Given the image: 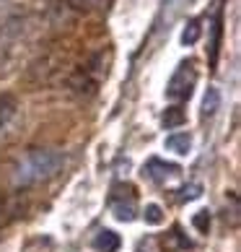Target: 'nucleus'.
Returning <instances> with one entry per match:
<instances>
[{
	"label": "nucleus",
	"instance_id": "14",
	"mask_svg": "<svg viewBox=\"0 0 241 252\" xmlns=\"http://www.w3.org/2000/svg\"><path fill=\"white\" fill-rule=\"evenodd\" d=\"M197 39H200V21H189L187 29L182 32V42L184 44H194Z\"/></svg>",
	"mask_w": 241,
	"mask_h": 252
},
{
	"label": "nucleus",
	"instance_id": "1",
	"mask_svg": "<svg viewBox=\"0 0 241 252\" xmlns=\"http://www.w3.org/2000/svg\"><path fill=\"white\" fill-rule=\"evenodd\" d=\"M62 164H65V156L60 151H54V148H31V151L16 164L13 180H16V185H21V188H29V185L52 180V177L62 169Z\"/></svg>",
	"mask_w": 241,
	"mask_h": 252
},
{
	"label": "nucleus",
	"instance_id": "15",
	"mask_svg": "<svg viewBox=\"0 0 241 252\" xmlns=\"http://www.w3.org/2000/svg\"><path fill=\"white\" fill-rule=\"evenodd\" d=\"M200 192H202L200 185H189V188H182V200H194V198H200Z\"/></svg>",
	"mask_w": 241,
	"mask_h": 252
},
{
	"label": "nucleus",
	"instance_id": "11",
	"mask_svg": "<svg viewBox=\"0 0 241 252\" xmlns=\"http://www.w3.org/2000/svg\"><path fill=\"white\" fill-rule=\"evenodd\" d=\"M192 226L200 231V234H208V229H210V213L208 211H197L192 216Z\"/></svg>",
	"mask_w": 241,
	"mask_h": 252
},
{
	"label": "nucleus",
	"instance_id": "8",
	"mask_svg": "<svg viewBox=\"0 0 241 252\" xmlns=\"http://www.w3.org/2000/svg\"><path fill=\"white\" fill-rule=\"evenodd\" d=\"M220 109V91L215 86H210L202 96V117H213Z\"/></svg>",
	"mask_w": 241,
	"mask_h": 252
},
{
	"label": "nucleus",
	"instance_id": "12",
	"mask_svg": "<svg viewBox=\"0 0 241 252\" xmlns=\"http://www.w3.org/2000/svg\"><path fill=\"white\" fill-rule=\"evenodd\" d=\"M114 216H117L119 221H133V219H135V205H133V200H130L127 205H125V203H114Z\"/></svg>",
	"mask_w": 241,
	"mask_h": 252
},
{
	"label": "nucleus",
	"instance_id": "7",
	"mask_svg": "<svg viewBox=\"0 0 241 252\" xmlns=\"http://www.w3.org/2000/svg\"><path fill=\"white\" fill-rule=\"evenodd\" d=\"M166 148L179 156H187L189 148H192V135L189 133H171L169 138H166Z\"/></svg>",
	"mask_w": 241,
	"mask_h": 252
},
{
	"label": "nucleus",
	"instance_id": "5",
	"mask_svg": "<svg viewBox=\"0 0 241 252\" xmlns=\"http://www.w3.org/2000/svg\"><path fill=\"white\" fill-rule=\"evenodd\" d=\"M16 112H18V99L13 94H0V130L11 125Z\"/></svg>",
	"mask_w": 241,
	"mask_h": 252
},
{
	"label": "nucleus",
	"instance_id": "10",
	"mask_svg": "<svg viewBox=\"0 0 241 252\" xmlns=\"http://www.w3.org/2000/svg\"><path fill=\"white\" fill-rule=\"evenodd\" d=\"M143 219H145V223H151V226H156V223H161V221H163V211H161V205H156V203L145 205Z\"/></svg>",
	"mask_w": 241,
	"mask_h": 252
},
{
	"label": "nucleus",
	"instance_id": "2",
	"mask_svg": "<svg viewBox=\"0 0 241 252\" xmlns=\"http://www.w3.org/2000/svg\"><path fill=\"white\" fill-rule=\"evenodd\" d=\"M194 83H197V70H194V63H179V68L174 70V76L166 86V96L171 101H182V99H189Z\"/></svg>",
	"mask_w": 241,
	"mask_h": 252
},
{
	"label": "nucleus",
	"instance_id": "9",
	"mask_svg": "<svg viewBox=\"0 0 241 252\" xmlns=\"http://www.w3.org/2000/svg\"><path fill=\"white\" fill-rule=\"evenodd\" d=\"M184 120H187V115H184V109L182 107H169L163 112V117H161V123L166 130H171V127H179L184 125Z\"/></svg>",
	"mask_w": 241,
	"mask_h": 252
},
{
	"label": "nucleus",
	"instance_id": "13",
	"mask_svg": "<svg viewBox=\"0 0 241 252\" xmlns=\"http://www.w3.org/2000/svg\"><path fill=\"white\" fill-rule=\"evenodd\" d=\"M68 3L78 11H91V8H107V3H112V0H68Z\"/></svg>",
	"mask_w": 241,
	"mask_h": 252
},
{
	"label": "nucleus",
	"instance_id": "6",
	"mask_svg": "<svg viewBox=\"0 0 241 252\" xmlns=\"http://www.w3.org/2000/svg\"><path fill=\"white\" fill-rule=\"evenodd\" d=\"M94 250L96 252H117L119 250V237L112 229H101L94 237Z\"/></svg>",
	"mask_w": 241,
	"mask_h": 252
},
{
	"label": "nucleus",
	"instance_id": "16",
	"mask_svg": "<svg viewBox=\"0 0 241 252\" xmlns=\"http://www.w3.org/2000/svg\"><path fill=\"white\" fill-rule=\"evenodd\" d=\"M73 86H80V81L76 78V81H73ZM83 86H94V83H88V78H86V76H83Z\"/></svg>",
	"mask_w": 241,
	"mask_h": 252
},
{
	"label": "nucleus",
	"instance_id": "3",
	"mask_svg": "<svg viewBox=\"0 0 241 252\" xmlns=\"http://www.w3.org/2000/svg\"><path fill=\"white\" fill-rule=\"evenodd\" d=\"M218 8H215V16H213V24H210V32H213V39L208 44V60H210V68H215L218 63V50H220V36H223V13H220V0H215Z\"/></svg>",
	"mask_w": 241,
	"mask_h": 252
},
{
	"label": "nucleus",
	"instance_id": "4",
	"mask_svg": "<svg viewBox=\"0 0 241 252\" xmlns=\"http://www.w3.org/2000/svg\"><path fill=\"white\" fill-rule=\"evenodd\" d=\"M182 169L177 164H166V161H161V158H151V161L145 164V174L151 177L153 182H163L169 174H179Z\"/></svg>",
	"mask_w": 241,
	"mask_h": 252
}]
</instances>
